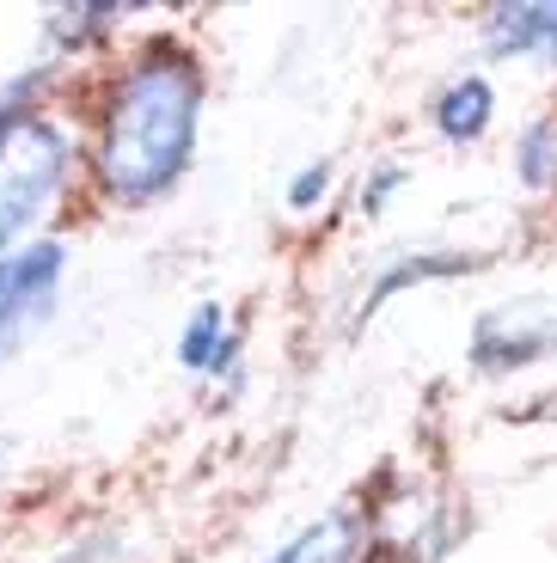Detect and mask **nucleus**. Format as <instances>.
<instances>
[{
    "instance_id": "obj_8",
    "label": "nucleus",
    "mask_w": 557,
    "mask_h": 563,
    "mask_svg": "<svg viewBox=\"0 0 557 563\" xmlns=\"http://www.w3.org/2000/svg\"><path fill=\"white\" fill-rule=\"evenodd\" d=\"M233 355V343L221 338V307H196V319L184 324L178 338V362L184 367H221Z\"/></svg>"
},
{
    "instance_id": "obj_5",
    "label": "nucleus",
    "mask_w": 557,
    "mask_h": 563,
    "mask_svg": "<svg viewBox=\"0 0 557 563\" xmlns=\"http://www.w3.org/2000/svg\"><path fill=\"white\" fill-rule=\"evenodd\" d=\"M490 43L509 56H545L557 62V0H527V7H496L490 13Z\"/></svg>"
},
{
    "instance_id": "obj_7",
    "label": "nucleus",
    "mask_w": 557,
    "mask_h": 563,
    "mask_svg": "<svg viewBox=\"0 0 557 563\" xmlns=\"http://www.w3.org/2000/svg\"><path fill=\"white\" fill-rule=\"evenodd\" d=\"M490 111H496V99H490V80H454L441 92V104H435V123H441V135L447 141H472V135H484V123H490Z\"/></svg>"
},
{
    "instance_id": "obj_6",
    "label": "nucleus",
    "mask_w": 557,
    "mask_h": 563,
    "mask_svg": "<svg viewBox=\"0 0 557 563\" xmlns=\"http://www.w3.org/2000/svg\"><path fill=\"white\" fill-rule=\"evenodd\" d=\"M356 551H362V521L349 508H325L307 533H294L276 551V563H356Z\"/></svg>"
},
{
    "instance_id": "obj_9",
    "label": "nucleus",
    "mask_w": 557,
    "mask_h": 563,
    "mask_svg": "<svg viewBox=\"0 0 557 563\" xmlns=\"http://www.w3.org/2000/svg\"><path fill=\"white\" fill-rule=\"evenodd\" d=\"M515 166H521V184H533V190H545V184L557 178V123L551 117L527 123V135H521V147H515Z\"/></svg>"
},
{
    "instance_id": "obj_10",
    "label": "nucleus",
    "mask_w": 557,
    "mask_h": 563,
    "mask_svg": "<svg viewBox=\"0 0 557 563\" xmlns=\"http://www.w3.org/2000/svg\"><path fill=\"white\" fill-rule=\"evenodd\" d=\"M325 190H331V166H325V159H319V166H307V172H301V178L288 184V202H294V209H313V202H319Z\"/></svg>"
},
{
    "instance_id": "obj_3",
    "label": "nucleus",
    "mask_w": 557,
    "mask_h": 563,
    "mask_svg": "<svg viewBox=\"0 0 557 563\" xmlns=\"http://www.w3.org/2000/svg\"><path fill=\"white\" fill-rule=\"evenodd\" d=\"M62 264H68V252H62L56 240H37V245H25V252L0 257V362L50 319Z\"/></svg>"
},
{
    "instance_id": "obj_4",
    "label": "nucleus",
    "mask_w": 557,
    "mask_h": 563,
    "mask_svg": "<svg viewBox=\"0 0 557 563\" xmlns=\"http://www.w3.org/2000/svg\"><path fill=\"white\" fill-rule=\"evenodd\" d=\"M551 350H557V312H545V307H496L472 331L478 367H527Z\"/></svg>"
},
{
    "instance_id": "obj_1",
    "label": "nucleus",
    "mask_w": 557,
    "mask_h": 563,
    "mask_svg": "<svg viewBox=\"0 0 557 563\" xmlns=\"http://www.w3.org/2000/svg\"><path fill=\"white\" fill-rule=\"evenodd\" d=\"M196 111H203V74L184 49H154L123 74L105 104L98 135V178L123 202L160 197L196 147Z\"/></svg>"
},
{
    "instance_id": "obj_2",
    "label": "nucleus",
    "mask_w": 557,
    "mask_h": 563,
    "mask_svg": "<svg viewBox=\"0 0 557 563\" xmlns=\"http://www.w3.org/2000/svg\"><path fill=\"white\" fill-rule=\"evenodd\" d=\"M68 135L50 117H0V240L37 221L68 184Z\"/></svg>"
}]
</instances>
